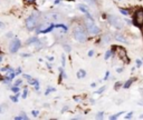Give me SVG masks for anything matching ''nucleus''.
<instances>
[{
	"mask_svg": "<svg viewBox=\"0 0 143 120\" xmlns=\"http://www.w3.org/2000/svg\"><path fill=\"white\" fill-rule=\"evenodd\" d=\"M73 36L74 38L77 40L78 42H84L86 40V32H85V29L81 26L75 27L74 30H73Z\"/></svg>",
	"mask_w": 143,
	"mask_h": 120,
	"instance_id": "obj_1",
	"label": "nucleus"
},
{
	"mask_svg": "<svg viewBox=\"0 0 143 120\" xmlns=\"http://www.w3.org/2000/svg\"><path fill=\"white\" fill-rule=\"evenodd\" d=\"M85 24H86V29H87V32L90 33V35H98L100 31H101V29L98 28V27L96 26L95 23H94V20L93 19H89L87 18V21L85 22Z\"/></svg>",
	"mask_w": 143,
	"mask_h": 120,
	"instance_id": "obj_2",
	"label": "nucleus"
},
{
	"mask_svg": "<svg viewBox=\"0 0 143 120\" xmlns=\"http://www.w3.org/2000/svg\"><path fill=\"white\" fill-rule=\"evenodd\" d=\"M132 23L135 27H139V28L143 27V9H139L138 11H135L134 16H133Z\"/></svg>",
	"mask_w": 143,
	"mask_h": 120,
	"instance_id": "obj_3",
	"label": "nucleus"
},
{
	"mask_svg": "<svg viewBox=\"0 0 143 120\" xmlns=\"http://www.w3.org/2000/svg\"><path fill=\"white\" fill-rule=\"evenodd\" d=\"M37 16L36 15H31V16H29L28 18L26 19V27L28 30H34L36 28V26H37Z\"/></svg>",
	"mask_w": 143,
	"mask_h": 120,
	"instance_id": "obj_4",
	"label": "nucleus"
},
{
	"mask_svg": "<svg viewBox=\"0 0 143 120\" xmlns=\"http://www.w3.org/2000/svg\"><path fill=\"white\" fill-rule=\"evenodd\" d=\"M21 47V41L19 39L15 38L14 40H11L10 45H9V50H10L11 54H16V52L19 50Z\"/></svg>",
	"mask_w": 143,
	"mask_h": 120,
	"instance_id": "obj_5",
	"label": "nucleus"
},
{
	"mask_svg": "<svg viewBox=\"0 0 143 120\" xmlns=\"http://www.w3.org/2000/svg\"><path fill=\"white\" fill-rule=\"evenodd\" d=\"M108 21L111 22V24H113L115 28L117 29H121L123 27V21L115 16H108Z\"/></svg>",
	"mask_w": 143,
	"mask_h": 120,
	"instance_id": "obj_6",
	"label": "nucleus"
},
{
	"mask_svg": "<svg viewBox=\"0 0 143 120\" xmlns=\"http://www.w3.org/2000/svg\"><path fill=\"white\" fill-rule=\"evenodd\" d=\"M117 52H118V56H120V58L122 59L124 62L125 63H127V62H130V60H129V58H127V52H126V50L124 48H122V47H117Z\"/></svg>",
	"mask_w": 143,
	"mask_h": 120,
	"instance_id": "obj_7",
	"label": "nucleus"
},
{
	"mask_svg": "<svg viewBox=\"0 0 143 120\" xmlns=\"http://www.w3.org/2000/svg\"><path fill=\"white\" fill-rule=\"evenodd\" d=\"M78 9H80L81 11H83L84 14L86 15V17L89 18V19H93V17L91 16V14H90L89 11H87V9H86V8H84V6H83V5H80V6H78Z\"/></svg>",
	"mask_w": 143,
	"mask_h": 120,
	"instance_id": "obj_8",
	"label": "nucleus"
},
{
	"mask_svg": "<svg viewBox=\"0 0 143 120\" xmlns=\"http://www.w3.org/2000/svg\"><path fill=\"white\" fill-rule=\"evenodd\" d=\"M28 82H29L30 85L34 86L36 90H39V82H38V80H36V79H30V80H28Z\"/></svg>",
	"mask_w": 143,
	"mask_h": 120,
	"instance_id": "obj_9",
	"label": "nucleus"
},
{
	"mask_svg": "<svg viewBox=\"0 0 143 120\" xmlns=\"http://www.w3.org/2000/svg\"><path fill=\"white\" fill-rule=\"evenodd\" d=\"M85 76H86V71H85L84 69H80V70L77 71V78H78V79L85 78Z\"/></svg>",
	"mask_w": 143,
	"mask_h": 120,
	"instance_id": "obj_10",
	"label": "nucleus"
},
{
	"mask_svg": "<svg viewBox=\"0 0 143 120\" xmlns=\"http://www.w3.org/2000/svg\"><path fill=\"white\" fill-rule=\"evenodd\" d=\"M53 28H55V24H51L50 27H48V28L44 29V30H39L38 33H48V32H50L51 30H53Z\"/></svg>",
	"mask_w": 143,
	"mask_h": 120,
	"instance_id": "obj_11",
	"label": "nucleus"
},
{
	"mask_svg": "<svg viewBox=\"0 0 143 120\" xmlns=\"http://www.w3.org/2000/svg\"><path fill=\"white\" fill-rule=\"evenodd\" d=\"M135 80V78H131V79H129L127 81L125 82V84L123 85V88H125V89H127V88H130L131 87V85L133 84V81Z\"/></svg>",
	"mask_w": 143,
	"mask_h": 120,
	"instance_id": "obj_12",
	"label": "nucleus"
},
{
	"mask_svg": "<svg viewBox=\"0 0 143 120\" xmlns=\"http://www.w3.org/2000/svg\"><path fill=\"white\" fill-rule=\"evenodd\" d=\"M15 119H16V120H20V119H25V120H27V119H28V116H26L25 113H23V115H20V116L15 117Z\"/></svg>",
	"mask_w": 143,
	"mask_h": 120,
	"instance_id": "obj_13",
	"label": "nucleus"
},
{
	"mask_svg": "<svg viewBox=\"0 0 143 120\" xmlns=\"http://www.w3.org/2000/svg\"><path fill=\"white\" fill-rule=\"evenodd\" d=\"M120 12L123 15V16H129L130 15V11L126 10V9H123V8H120Z\"/></svg>",
	"mask_w": 143,
	"mask_h": 120,
	"instance_id": "obj_14",
	"label": "nucleus"
},
{
	"mask_svg": "<svg viewBox=\"0 0 143 120\" xmlns=\"http://www.w3.org/2000/svg\"><path fill=\"white\" fill-rule=\"evenodd\" d=\"M122 113H124L123 111H121V112H117L116 113V115H113V116H109V119H111V120H114V119H117L118 118V117H120L121 115H122Z\"/></svg>",
	"mask_w": 143,
	"mask_h": 120,
	"instance_id": "obj_15",
	"label": "nucleus"
},
{
	"mask_svg": "<svg viewBox=\"0 0 143 120\" xmlns=\"http://www.w3.org/2000/svg\"><path fill=\"white\" fill-rule=\"evenodd\" d=\"M55 27H56V28H62V29H64V30H65V31H67V27H66L65 24H63V23L55 24Z\"/></svg>",
	"mask_w": 143,
	"mask_h": 120,
	"instance_id": "obj_16",
	"label": "nucleus"
},
{
	"mask_svg": "<svg viewBox=\"0 0 143 120\" xmlns=\"http://www.w3.org/2000/svg\"><path fill=\"white\" fill-rule=\"evenodd\" d=\"M19 96H20V95H19V92H18V94H16V96H11L10 99L13 100L14 102H17V101H18V97H19Z\"/></svg>",
	"mask_w": 143,
	"mask_h": 120,
	"instance_id": "obj_17",
	"label": "nucleus"
},
{
	"mask_svg": "<svg viewBox=\"0 0 143 120\" xmlns=\"http://www.w3.org/2000/svg\"><path fill=\"white\" fill-rule=\"evenodd\" d=\"M111 55H112V50H107V51H106V54H105V60H107L108 59V58L109 57H111Z\"/></svg>",
	"mask_w": 143,
	"mask_h": 120,
	"instance_id": "obj_18",
	"label": "nucleus"
},
{
	"mask_svg": "<svg viewBox=\"0 0 143 120\" xmlns=\"http://www.w3.org/2000/svg\"><path fill=\"white\" fill-rule=\"evenodd\" d=\"M11 90H13V92H15V94H18V92H19V88H18V86H14V87H11Z\"/></svg>",
	"mask_w": 143,
	"mask_h": 120,
	"instance_id": "obj_19",
	"label": "nucleus"
},
{
	"mask_svg": "<svg viewBox=\"0 0 143 120\" xmlns=\"http://www.w3.org/2000/svg\"><path fill=\"white\" fill-rule=\"evenodd\" d=\"M116 39H117V40H122L123 42H126V39L124 38V37H122V36H120V35H117V36H116Z\"/></svg>",
	"mask_w": 143,
	"mask_h": 120,
	"instance_id": "obj_20",
	"label": "nucleus"
},
{
	"mask_svg": "<svg viewBox=\"0 0 143 120\" xmlns=\"http://www.w3.org/2000/svg\"><path fill=\"white\" fill-rule=\"evenodd\" d=\"M25 2H26V4L31 5V4H35V2H36V0H25Z\"/></svg>",
	"mask_w": 143,
	"mask_h": 120,
	"instance_id": "obj_21",
	"label": "nucleus"
},
{
	"mask_svg": "<svg viewBox=\"0 0 143 120\" xmlns=\"http://www.w3.org/2000/svg\"><path fill=\"white\" fill-rule=\"evenodd\" d=\"M21 82H23V79H18L17 81L15 82V85H14V86H19V85L21 84Z\"/></svg>",
	"mask_w": 143,
	"mask_h": 120,
	"instance_id": "obj_22",
	"label": "nucleus"
},
{
	"mask_svg": "<svg viewBox=\"0 0 143 120\" xmlns=\"http://www.w3.org/2000/svg\"><path fill=\"white\" fill-rule=\"evenodd\" d=\"M51 91H55V89H54V88H48L47 90H46V92H45V94L48 95V94H49V92H51Z\"/></svg>",
	"mask_w": 143,
	"mask_h": 120,
	"instance_id": "obj_23",
	"label": "nucleus"
},
{
	"mask_svg": "<svg viewBox=\"0 0 143 120\" xmlns=\"http://www.w3.org/2000/svg\"><path fill=\"white\" fill-rule=\"evenodd\" d=\"M31 113H32V116H34V117H38V111H37V110H32V111H31Z\"/></svg>",
	"mask_w": 143,
	"mask_h": 120,
	"instance_id": "obj_24",
	"label": "nucleus"
},
{
	"mask_svg": "<svg viewBox=\"0 0 143 120\" xmlns=\"http://www.w3.org/2000/svg\"><path fill=\"white\" fill-rule=\"evenodd\" d=\"M96 117H97V118H103V117H104V113H103V112H98Z\"/></svg>",
	"mask_w": 143,
	"mask_h": 120,
	"instance_id": "obj_25",
	"label": "nucleus"
},
{
	"mask_svg": "<svg viewBox=\"0 0 143 120\" xmlns=\"http://www.w3.org/2000/svg\"><path fill=\"white\" fill-rule=\"evenodd\" d=\"M23 77H24V78H26L27 80H30V79H31V77H30L29 75H23Z\"/></svg>",
	"mask_w": 143,
	"mask_h": 120,
	"instance_id": "obj_26",
	"label": "nucleus"
},
{
	"mask_svg": "<svg viewBox=\"0 0 143 120\" xmlns=\"http://www.w3.org/2000/svg\"><path fill=\"white\" fill-rule=\"evenodd\" d=\"M120 86H122V84H121V82H116V84H115V89H118Z\"/></svg>",
	"mask_w": 143,
	"mask_h": 120,
	"instance_id": "obj_27",
	"label": "nucleus"
},
{
	"mask_svg": "<svg viewBox=\"0 0 143 120\" xmlns=\"http://www.w3.org/2000/svg\"><path fill=\"white\" fill-rule=\"evenodd\" d=\"M141 64H142V61H141V60H140V59H138V60H136V66H138V67H140V66H141Z\"/></svg>",
	"mask_w": 143,
	"mask_h": 120,
	"instance_id": "obj_28",
	"label": "nucleus"
},
{
	"mask_svg": "<svg viewBox=\"0 0 143 120\" xmlns=\"http://www.w3.org/2000/svg\"><path fill=\"white\" fill-rule=\"evenodd\" d=\"M26 97H27V90L25 89V90H24V94H23V98H24V99H25Z\"/></svg>",
	"mask_w": 143,
	"mask_h": 120,
	"instance_id": "obj_29",
	"label": "nucleus"
},
{
	"mask_svg": "<svg viewBox=\"0 0 143 120\" xmlns=\"http://www.w3.org/2000/svg\"><path fill=\"white\" fill-rule=\"evenodd\" d=\"M86 2H89V4H91V5H93L94 2H95V0H85Z\"/></svg>",
	"mask_w": 143,
	"mask_h": 120,
	"instance_id": "obj_30",
	"label": "nucleus"
},
{
	"mask_svg": "<svg viewBox=\"0 0 143 120\" xmlns=\"http://www.w3.org/2000/svg\"><path fill=\"white\" fill-rule=\"evenodd\" d=\"M108 76H109V72L107 71V72H106V73H105V77H104V80H107V79H108Z\"/></svg>",
	"mask_w": 143,
	"mask_h": 120,
	"instance_id": "obj_31",
	"label": "nucleus"
},
{
	"mask_svg": "<svg viewBox=\"0 0 143 120\" xmlns=\"http://www.w3.org/2000/svg\"><path fill=\"white\" fill-rule=\"evenodd\" d=\"M104 90H105V87H103V88L100 89V90H97V94H101V92H102V91H104Z\"/></svg>",
	"mask_w": 143,
	"mask_h": 120,
	"instance_id": "obj_32",
	"label": "nucleus"
},
{
	"mask_svg": "<svg viewBox=\"0 0 143 120\" xmlns=\"http://www.w3.org/2000/svg\"><path fill=\"white\" fill-rule=\"evenodd\" d=\"M93 55H94V51H93V50H90V51H89V56H90V57H92Z\"/></svg>",
	"mask_w": 143,
	"mask_h": 120,
	"instance_id": "obj_33",
	"label": "nucleus"
},
{
	"mask_svg": "<svg viewBox=\"0 0 143 120\" xmlns=\"http://www.w3.org/2000/svg\"><path fill=\"white\" fill-rule=\"evenodd\" d=\"M62 59H63V61H62V63H63V66H65V56L63 55V57H62Z\"/></svg>",
	"mask_w": 143,
	"mask_h": 120,
	"instance_id": "obj_34",
	"label": "nucleus"
},
{
	"mask_svg": "<svg viewBox=\"0 0 143 120\" xmlns=\"http://www.w3.org/2000/svg\"><path fill=\"white\" fill-rule=\"evenodd\" d=\"M132 113H133V112H130L129 115H126V117H125V118H126V119H129V118H131V117H132Z\"/></svg>",
	"mask_w": 143,
	"mask_h": 120,
	"instance_id": "obj_35",
	"label": "nucleus"
},
{
	"mask_svg": "<svg viewBox=\"0 0 143 120\" xmlns=\"http://www.w3.org/2000/svg\"><path fill=\"white\" fill-rule=\"evenodd\" d=\"M16 73H17V75H19V73H21V69H20V68H17Z\"/></svg>",
	"mask_w": 143,
	"mask_h": 120,
	"instance_id": "obj_36",
	"label": "nucleus"
},
{
	"mask_svg": "<svg viewBox=\"0 0 143 120\" xmlns=\"http://www.w3.org/2000/svg\"><path fill=\"white\" fill-rule=\"evenodd\" d=\"M122 70H123L122 68H117V69H116V71H117V72H121V71H122Z\"/></svg>",
	"mask_w": 143,
	"mask_h": 120,
	"instance_id": "obj_37",
	"label": "nucleus"
},
{
	"mask_svg": "<svg viewBox=\"0 0 143 120\" xmlns=\"http://www.w3.org/2000/svg\"><path fill=\"white\" fill-rule=\"evenodd\" d=\"M2 26H4V23H2L1 21H0V27H2Z\"/></svg>",
	"mask_w": 143,
	"mask_h": 120,
	"instance_id": "obj_38",
	"label": "nucleus"
},
{
	"mask_svg": "<svg viewBox=\"0 0 143 120\" xmlns=\"http://www.w3.org/2000/svg\"><path fill=\"white\" fill-rule=\"evenodd\" d=\"M1 61H2V57L0 56V62H1Z\"/></svg>",
	"mask_w": 143,
	"mask_h": 120,
	"instance_id": "obj_39",
	"label": "nucleus"
},
{
	"mask_svg": "<svg viewBox=\"0 0 143 120\" xmlns=\"http://www.w3.org/2000/svg\"><path fill=\"white\" fill-rule=\"evenodd\" d=\"M0 111H1V108H0Z\"/></svg>",
	"mask_w": 143,
	"mask_h": 120,
	"instance_id": "obj_40",
	"label": "nucleus"
}]
</instances>
